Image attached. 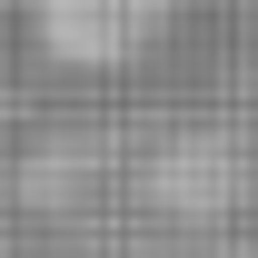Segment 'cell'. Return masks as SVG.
<instances>
[{
	"instance_id": "1",
	"label": "cell",
	"mask_w": 258,
	"mask_h": 258,
	"mask_svg": "<svg viewBox=\"0 0 258 258\" xmlns=\"http://www.w3.org/2000/svg\"><path fill=\"white\" fill-rule=\"evenodd\" d=\"M169 10H179V0H30L40 40H50L60 60H80V70H119V60H139V50L169 30Z\"/></svg>"
}]
</instances>
